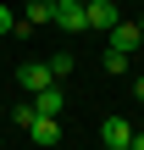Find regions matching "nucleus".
<instances>
[{"label": "nucleus", "mask_w": 144, "mask_h": 150, "mask_svg": "<svg viewBox=\"0 0 144 150\" xmlns=\"http://www.w3.org/2000/svg\"><path fill=\"white\" fill-rule=\"evenodd\" d=\"M22 22H28V28L55 22V0H28V6H22Z\"/></svg>", "instance_id": "nucleus-8"}, {"label": "nucleus", "mask_w": 144, "mask_h": 150, "mask_svg": "<svg viewBox=\"0 0 144 150\" xmlns=\"http://www.w3.org/2000/svg\"><path fill=\"white\" fill-rule=\"evenodd\" d=\"M72 67H78V56H67V50H61V56H50V72H55V83H61Z\"/></svg>", "instance_id": "nucleus-10"}, {"label": "nucleus", "mask_w": 144, "mask_h": 150, "mask_svg": "<svg viewBox=\"0 0 144 150\" xmlns=\"http://www.w3.org/2000/svg\"><path fill=\"white\" fill-rule=\"evenodd\" d=\"M28 134H33V145H55V139H61V117H33Z\"/></svg>", "instance_id": "nucleus-7"}, {"label": "nucleus", "mask_w": 144, "mask_h": 150, "mask_svg": "<svg viewBox=\"0 0 144 150\" xmlns=\"http://www.w3.org/2000/svg\"><path fill=\"white\" fill-rule=\"evenodd\" d=\"M139 45H144V33H139V22H128V17H122V22L105 33V50H122V56H133Z\"/></svg>", "instance_id": "nucleus-3"}, {"label": "nucleus", "mask_w": 144, "mask_h": 150, "mask_svg": "<svg viewBox=\"0 0 144 150\" xmlns=\"http://www.w3.org/2000/svg\"><path fill=\"white\" fill-rule=\"evenodd\" d=\"M33 111H39V117H61V83L39 89V95H33Z\"/></svg>", "instance_id": "nucleus-6"}, {"label": "nucleus", "mask_w": 144, "mask_h": 150, "mask_svg": "<svg viewBox=\"0 0 144 150\" xmlns=\"http://www.w3.org/2000/svg\"><path fill=\"white\" fill-rule=\"evenodd\" d=\"M128 150H144V134H139V128H133V139H128Z\"/></svg>", "instance_id": "nucleus-13"}, {"label": "nucleus", "mask_w": 144, "mask_h": 150, "mask_svg": "<svg viewBox=\"0 0 144 150\" xmlns=\"http://www.w3.org/2000/svg\"><path fill=\"white\" fill-rule=\"evenodd\" d=\"M128 61H133V56H122V50H105V72H111V78H117V72H128Z\"/></svg>", "instance_id": "nucleus-11"}, {"label": "nucleus", "mask_w": 144, "mask_h": 150, "mask_svg": "<svg viewBox=\"0 0 144 150\" xmlns=\"http://www.w3.org/2000/svg\"><path fill=\"white\" fill-rule=\"evenodd\" d=\"M22 28H28V22H22V17H17L6 0H0V39H11V33H22Z\"/></svg>", "instance_id": "nucleus-9"}, {"label": "nucleus", "mask_w": 144, "mask_h": 150, "mask_svg": "<svg viewBox=\"0 0 144 150\" xmlns=\"http://www.w3.org/2000/svg\"><path fill=\"white\" fill-rule=\"evenodd\" d=\"M128 139H133V122L128 117H105L100 122V145H128Z\"/></svg>", "instance_id": "nucleus-4"}, {"label": "nucleus", "mask_w": 144, "mask_h": 150, "mask_svg": "<svg viewBox=\"0 0 144 150\" xmlns=\"http://www.w3.org/2000/svg\"><path fill=\"white\" fill-rule=\"evenodd\" d=\"M55 6H78V0H55Z\"/></svg>", "instance_id": "nucleus-15"}, {"label": "nucleus", "mask_w": 144, "mask_h": 150, "mask_svg": "<svg viewBox=\"0 0 144 150\" xmlns=\"http://www.w3.org/2000/svg\"><path fill=\"white\" fill-rule=\"evenodd\" d=\"M139 33H144V17H139Z\"/></svg>", "instance_id": "nucleus-17"}, {"label": "nucleus", "mask_w": 144, "mask_h": 150, "mask_svg": "<svg viewBox=\"0 0 144 150\" xmlns=\"http://www.w3.org/2000/svg\"><path fill=\"white\" fill-rule=\"evenodd\" d=\"M55 22H61L67 33H83V28H89V11H83V0H78V6H55Z\"/></svg>", "instance_id": "nucleus-5"}, {"label": "nucleus", "mask_w": 144, "mask_h": 150, "mask_svg": "<svg viewBox=\"0 0 144 150\" xmlns=\"http://www.w3.org/2000/svg\"><path fill=\"white\" fill-rule=\"evenodd\" d=\"M133 95H139V100H144V72H139V78H133Z\"/></svg>", "instance_id": "nucleus-14"}, {"label": "nucleus", "mask_w": 144, "mask_h": 150, "mask_svg": "<svg viewBox=\"0 0 144 150\" xmlns=\"http://www.w3.org/2000/svg\"><path fill=\"white\" fill-rule=\"evenodd\" d=\"M55 83V72H50V61H22L17 67V89H28V95H39V89H50Z\"/></svg>", "instance_id": "nucleus-1"}, {"label": "nucleus", "mask_w": 144, "mask_h": 150, "mask_svg": "<svg viewBox=\"0 0 144 150\" xmlns=\"http://www.w3.org/2000/svg\"><path fill=\"white\" fill-rule=\"evenodd\" d=\"M33 117H39L33 100H28V106H11V122H17V128H33Z\"/></svg>", "instance_id": "nucleus-12"}, {"label": "nucleus", "mask_w": 144, "mask_h": 150, "mask_svg": "<svg viewBox=\"0 0 144 150\" xmlns=\"http://www.w3.org/2000/svg\"><path fill=\"white\" fill-rule=\"evenodd\" d=\"M83 11H89V28H94V33H111V28L122 22L117 0H83Z\"/></svg>", "instance_id": "nucleus-2"}, {"label": "nucleus", "mask_w": 144, "mask_h": 150, "mask_svg": "<svg viewBox=\"0 0 144 150\" xmlns=\"http://www.w3.org/2000/svg\"><path fill=\"white\" fill-rule=\"evenodd\" d=\"M105 150H128V145H105Z\"/></svg>", "instance_id": "nucleus-16"}]
</instances>
